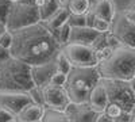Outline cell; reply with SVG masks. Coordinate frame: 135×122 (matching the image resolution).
I'll return each instance as SVG.
<instances>
[{"instance_id":"1","label":"cell","mask_w":135,"mask_h":122,"mask_svg":"<svg viewBox=\"0 0 135 122\" xmlns=\"http://www.w3.org/2000/svg\"><path fill=\"white\" fill-rule=\"evenodd\" d=\"M12 45L9 54L12 57L32 65H39L55 58L62 45L41 22L28 27L12 31Z\"/></svg>"},{"instance_id":"2","label":"cell","mask_w":135,"mask_h":122,"mask_svg":"<svg viewBox=\"0 0 135 122\" xmlns=\"http://www.w3.org/2000/svg\"><path fill=\"white\" fill-rule=\"evenodd\" d=\"M101 79L131 82L135 76V48L120 45L112 50L109 57L97 64Z\"/></svg>"},{"instance_id":"3","label":"cell","mask_w":135,"mask_h":122,"mask_svg":"<svg viewBox=\"0 0 135 122\" xmlns=\"http://www.w3.org/2000/svg\"><path fill=\"white\" fill-rule=\"evenodd\" d=\"M35 87L31 77V66L12 56L0 62V90L27 92Z\"/></svg>"},{"instance_id":"4","label":"cell","mask_w":135,"mask_h":122,"mask_svg":"<svg viewBox=\"0 0 135 122\" xmlns=\"http://www.w3.org/2000/svg\"><path fill=\"white\" fill-rule=\"evenodd\" d=\"M101 76L99 73L97 65L95 66H72L68 73V80L65 84L66 92L70 102L84 103L88 102L92 88L100 82Z\"/></svg>"},{"instance_id":"5","label":"cell","mask_w":135,"mask_h":122,"mask_svg":"<svg viewBox=\"0 0 135 122\" xmlns=\"http://www.w3.org/2000/svg\"><path fill=\"white\" fill-rule=\"evenodd\" d=\"M41 22L39 10L32 0H18L12 2L6 19V27L9 31L28 27Z\"/></svg>"},{"instance_id":"6","label":"cell","mask_w":135,"mask_h":122,"mask_svg":"<svg viewBox=\"0 0 135 122\" xmlns=\"http://www.w3.org/2000/svg\"><path fill=\"white\" fill-rule=\"evenodd\" d=\"M109 103H115L126 113H132L135 107V88L128 80L101 79Z\"/></svg>"},{"instance_id":"7","label":"cell","mask_w":135,"mask_h":122,"mask_svg":"<svg viewBox=\"0 0 135 122\" xmlns=\"http://www.w3.org/2000/svg\"><path fill=\"white\" fill-rule=\"evenodd\" d=\"M61 52L66 56L73 66H95L97 65L96 53L92 46L83 43L68 42L62 45Z\"/></svg>"},{"instance_id":"8","label":"cell","mask_w":135,"mask_h":122,"mask_svg":"<svg viewBox=\"0 0 135 122\" xmlns=\"http://www.w3.org/2000/svg\"><path fill=\"white\" fill-rule=\"evenodd\" d=\"M111 33L120 41L122 45L135 48V23L130 22L123 12L115 14L111 22Z\"/></svg>"},{"instance_id":"9","label":"cell","mask_w":135,"mask_h":122,"mask_svg":"<svg viewBox=\"0 0 135 122\" xmlns=\"http://www.w3.org/2000/svg\"><path fill=\"white\" fill-rule=\"evenodd\" d=\"M43 94V102L45 107L57 109V110H65L66 106L70 103V98L66 92L65 87L54 85L51 83H47L41 87Z\"/></svg>"},{"instance_id":"10","label":"cell","mask_w":135,"mask_h":122,"mask_svg":"<svg viewBox=\"0 0 135 122\" xmlns=\"http://www.w3.org/2000/svg\"><path fill=\"white\" fill-rule=\"evenodd\" d=\"M32 102L28 92L22 91H2L0 90V107L16 115L27 103Z\"/></svg>"},{"instance_id":"11","label":"cell","mask_w":135,"mask_h":122,"mask_svg":"<svg viewBox=\"0 0 135 122\" xmlns=\"http://www.w3.org/2000/svg\"><path fill=\"white\" fill-rule=\"evenodd\" d=\"M70 122H95L99 113L91 107L88 102L84 103H74L70 102L64 110Z\"/></svg>"},{"instance_id":"12","label":"cell","mask_w":135,"mask_h":122,"mask_svg":"<svg viewBox=\"0 0 135 122\" xmlns=\"http://www.w3.org/2000/svg\"><path fill=\"white\" fill-rule=\"evenodd\" d=\"M57 62H55V58L47 62H43L39 65H32L31 66V77L32 82L35 85L42 87L45 84L50 83L51 76L57 72Z\"/></svg>"},{"instance_id":"13","label":"cell","mask_w":135,"mask_h":122,"mask_svg":"<svg viewBox=\"0 0 135 122\" xmlns=\"http://www.w3.org/2000/svg\"><path fill=\"white\" fill-rule=\"evenodd\" d=\"M100 34L101 33L96 31L95 29L89 27V26L72 27L70 29L69 42H72V43H83V45H89L91 46Z\"/></svg>"},{"instance_id":"14","label":"cell","mask_w":135,"mask_h":122,"mask_svg":"<svg viewBox=\"0 0 135 122\" xmlns=\"http://www.w3.org/2000/svg\"><path fill=\"white\" fill-rule=\"evenodd\" d=\"M88 103L91 105V107L95 110L96 113H103L105 107L108 106V96H107V91H105V87L103 84V82H100L92 88L91 94H89V99H88Z\"/></svg>"},{"instance_id":"15","label":"cell","mask_w":135,"mask_h":122,"mask_svg":"<svg viewBox=\"0 0 135 122\" xmlns=\"http://www.w3.org/2000/svg\"><path fill=\"white\" fill-rule=\"evenodd\" d=\"M45 113V106L30 102L15 115L18 122H30V121H41Z\"/></svg>"},{"instance_id":"16","label":"cell","mask_w":135,"mask_h":122,"mask_svg":"<svg viewBox=\"0 0 135 122\" xmlns=\"http://www.w3.org/2000/svg\"><path fill=\"white\" fill-rule=\"evenodd\" d=\"M92 14H95L99 18H103L108 22H112L116 11L114 7L112 0H95L93 3H91V8H89Z\"/></svg>"},{"instance_id":"17","label":"cell","mask_w":135,"mask_h":122,"mask_svg":"<svg viewBox=\"0 0 135 122\" xmlns=\"http://www.w3.org/2000/svg\"><path fill=\"white\" fill-rule=\"evenodd\" d=\"M70 14L72 12L69 11V8H58L49 19L41 22V23L46 27L49 31L54 33L57 29H60L64 23H66L68 19H69V16H70Z\"/></svg>"},{"instance_id":"18","label":"cell","mask_w":135,"mask_h":122,"mask_svg":"<svg viewBox=\"0 0 135 122\" xmlns=\"http://www.w3.org/2000/svg\"><path fill=\"white\" fill-rule=\"evenodd\" d=\"M85 16H86V26L95 29L96 31L101 33V34H105V33L111 31V22L96 16L95 14L91 12V11H88L85 14Z\"/></svg>"},{"instance_id":"19","label":"cell","mask_w":135,"mask_h":122,"mask_svg":"<svg viewBox=\"0 0 135 122\" xmlns=\"http://www.w3.org/2000/svg\"><path fill=\"white\" fill-rule=\"evenodd\" d=\"M41 122H70V119L68 118L64 110L45 107V113Z\"/></svg>"},{"instance_id":"20","label":"cell","mask_w":135,"mask_h":122,"mask_svg":"<svg viewBox=\"0 0 135 122\" xmlns=\"http://www.w3.org/2000/svg\"><path fill=\"white\" fill-rule=\"evenodd\" d=\"M68 8L72 14L85 15L91 8V0H69Z\"/></svg>"},{"instance_id":"21","label":"cell","mask_w":135,"mask_h":122,"mask_svg":"<svg viewBox=\"0 0 135 122\" xmlns=\"http://www.w3.org/2000/svg\"><path fill=\"white\" fill-rule=\"evenodd\" d=\"M60 7L57 4V0H46V3H45L39 10V16H41V22L49 19L55 11H57Z\"/></svg>"},{"instance_id":"22","label":"cell","mask_w":135,"mask_h":122,"mask_svg":"<svg viewBox=\"0 0 135 122\" xmlns=\"http://www.w3.org/2000/svg\"><path fill=\"white\" fill-rule=\"evenodd\" d=\"M70 25L68 23H64L60 29H57L54 33H53V35L57 38V41L61 43V45H65V43L69 42V37H70Z\"/></svg>"},{"instance_id":"23","label":"cell","mask_w":135,"mask_h":122,"mask_svg":"<svg viewBox=\"0 0 135 122\" xmlns=\"http://www.w3.org/2000/svg\"><path fill=\"white\" fill-rule=\"evenodd\" d=\"M55 62H57V69L60 71V72H64V73H69V71H70V68H72V64H70V61L66 58V56L62 53V52H60L57 56H55Z\"/></svg>"},{"instance_id":"24","label":"cell","mask_w":135,"mask_h":122,"mask_svg":"<svg viewBox=\"0 0 135 122\" xmlns=\"http://www.w3.org/2000/svg\"><path fill=\"white\" fill-rule=\"evenodd\" d=\"M68 23L70 27H80V26H86V16L85 15H78V14H70Z\"/></svg>"},{"instance_id":"25","label":"cell","mask_w":135,"mask_h":122,"mask_svg":"<svg viewBox=\"0 0 135 122\" xmlns=\"http://www.w3.org/2000/svg\"><path fill=\"white\" fill-rule=\"evenodd\" d=\"M31 96V101L34 103H38V105H42L45 106V102H43V94H42V88L35 85V87H32L30 91H27Z\"/></svg>"},{"instance_id":"26","label":"cell","mask_w":135,"mask_h":122,"mask_svg":"<svg viewBox=\"0 0 135 122\" xmlns=\"http://www.w3.org/2000/svg\"><path fill=\"white\" fill-rule=\"evenodd\" d=\"M104 111H105L111 118H114L115 121H116L123 113H126V111H123V109H122L120 106H118V105H115V103H108V106L105 107Z\"/></svg>"},{"instance_id":"27","label":"cell","mask_w":135,"mask_h":122,"mask_svg":"<svg viewBox=\"0 0 135 122\" xmlns=\"http://www.w3.org/2000/svg\"><path fill=\"white\" fill-rule=\"evenodd\" d=\"M66 80H68V75L64 73V72H60L57 71L50 79V83L54 84V85H60V87H65L66 84Z\"/></svg>"},{"instance_id":"28","label":"cell","mask_w":135,"mask_h":122,"mask_svg":"<svg viewBox=\"0 0 135 122\" xmlns=\"http://www.w3.org/2000/svg\"><path fill=\"white\" fill-rule=\"evenodd\" d=\"M12 39H14V35H12V31L9 30H6L2 35H0V46H3L6 49L9 50L11 45H12Z\"/></svg>"},{"instance_id":"29","label":"cell","mask_w":135,"mask_h":122,"mask_svg":"<svg viewBox=\"0 0 135 122\" xmlns=\"http://www.w3.org/2000/svg\"><path fill=\"white\" fill-rule=\"evenodd\" d=\"M11 4H12L11 0H0V20L2 22H6Z\"/></svg>"},{"instance_id":"30","label":"cell","mask_w":135,"mask_h":122,"mask_svg":"<svg viewBox=\"0 0 135 122\" xmlns=\"http://www.w3.org/2000/svg\"><path fill=\"white\" fill-rule=\"evenodd\" d=\"M14 118H15L14 114H11L8 110L0 107V122H8V121L14 119Z\"/></svg>"},{"instance_id":"31","label":"cell","mask_w":135,"mask_h":122,"mask_svg":"<svg viewBox=\"0 0 135 122\" xmlns=\"http://www.w3.org/2000/svg\"><path fill=\"white\" fill-rule=\"evenodd\" d=\"M95 122H115V119L111 118L105 111H103V113H99V114H97Z\"/></svg>"},{"instance_id":"32","label":"cell","mask_w":135,"mask_h":122,"mask_svg":"<svg viewBox=\"0 0 135 122\" xmlns=\"http://www.w3.org/2000/svg\"><path fill=\"white\" fill-rule=\"evenodd\" d=\"M9 56H11V54H9V50L6 49V48H3V46H0V62L6 61Z\"/></svg>"},{"instance_id":"33","label":"cell","mask_w":135,"mask_h":122,"mask_svg":"<svg viewBox=\"0 0 135 122\" xmlns=\"http://www.w3.org/2000/svg\"><path fill=\"white\" fill-rule=\"evenodd\" d=\"M123 15H124L130 22H132V23H135V11H128V10H124L123 11Z\"/></svg>"},{"instance_id":"34","label":"cell","mask_w":135,"mask_h":122,"mask_svg":"<svg viewBox=\"0 0 135 122\" xmlns=\"http://www.w3.org/2000/svg\"><path fill=\"white\" fill-rule=\"evenodd\" d=\"M57 4L60 8H68V4H69V0H57Z\"/></svg>"},{"instance_id":"35","label":"cell","mask_w":135,"mask_h":122,"mask_svg":"<svg viewBox=\"0 0 135 122\" xmlns=\"http://www.w3.org/2000/svg\"><path fill=\"white\" fill-rule=\"evenodd\" d=\"M32 2H34V4H35L38 8H41L45 3H46V0H32Z\"/></svg>"},{"instance_id":"36","label":"cell","mask_w":135,"mask_h":122,"mask_svg":"<svg viewBox=\"0 0 135 122\" xmlns=\"http://www.w3.org/2000/svg\"><path fill=\"white\" fill-rule=\"evenodd\" d=\"M6 30H7V27H6V22H2V20H0V35H2Z\"/></svg>"},{"instance_id":"37","label":"cell","mask_w":135,"mask_h":122,"mask_svg":"<svg viewBox=\"0 0 135 122\" xmlns=\"http://www.w3.org/2000/svg\"><path fill=\"white\" fill-rule=\"evenodd\" d=\"M126 10H128V11H135V0H132V2L128 3V6H127Z\"/></svg>"},{"instance_id":"38","label":"cell","mask_w":135,"mask_h":122,"mask_svg":"<svg viewBox=\"0 0 135 122\" xmlns=\"http://www.w3.org/2000/svg\"><path fill=\"white\" fill-rule=\"evenodd\" d=\"M128 122H135V114H131V118H130Z\"/></svg>"},{"instance_id":"39","label":"cell","mask_w":135,"mask_h":122,"mask_svg":"<svg viewBox=\"0 0 135 122\" xmlns=\"http://www.w3.org/2000/svg\"><path fill=\"white\" fill-rule=\"evenodd\" d=\"M131 83H132V85H134V88H135V76H134V79L131 80Z\"/></svg>"},{"instance_id":"40","label":"cell","mask_w":135,"mask_h":122,"mask_svg":"<svg viewBox=\"0 0 135 122\" xmlns=\"http://www.w3.org/2000/svg\"><path fill=\"white\" fill-rule=\"evenodd\" d=\"M8 122H18V119H16V118H14V119H11V121H8Z\"/></svg>"},{"instance_id":"41","label":"cell","mask_w":135,"mask_h":122,"mask_svg":"<svg viewBox=\"0 0 135 122\" xmlns=\"http://www.w3.org/2000/svg\"><path fill=\"white\" fill-rule=\"evenodd\" d=\"M30 122H41V121H30Z\"/></svg>"},{"instance_id":"42","label":"cell","mask_w":135,"mask_h":122,"mask_svg":"<svg viewBox=\"0 0 135 122\" xmlns=\"http://www.w3.org/2000/svg\"><path fill=\"white\" fill-rule=\"evenodd\" d=\"M11 2H18V0H11Z\"/></svg>"}]
</instances>
